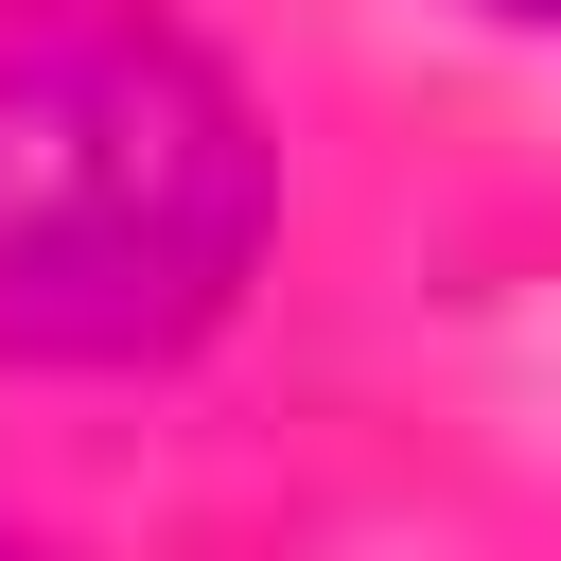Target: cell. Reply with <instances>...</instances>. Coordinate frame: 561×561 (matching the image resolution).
I'll list each match as a JSON object with an SVG mask.
<instances>
[{
  "label": "cell",
  "mask_w": 561,
  "mask_h": 561,
  "mask_svg": "<svg viewBox=\"0 0 561 561\" xmlns=\"http://www.w3.org/2000/svg\"><path fill=\"white\" fill-rule=\"evenodd\" d=\"M0 561H18V526H0Z\"/></svg>",
  "instance_id": "obj_3"
},
{
  "label": "cell",
  "mask_w": 561,
  "mask_h": 561,
  "mask_svg": "<svg viewBox=\"0 0 561 561\" xmlns=\"http://www.w3.org/2000/svg\"><path fill=\"white\" fill-rule=\"evenodd\" d=\"M263 263V105L140 0H0V351L158 368Z\"/></svg>",
  "instance_id": "obj_1"
},
{
  "label": "cell",
  "mask_w": 561,
  "mask_h": 561,
  "mask_svg": "<svg viewBox=\"0 0 561 561\" xmlns=\"http://www.w3.org/2000/svg\"><path fill=\"white\" fill-rule=\"evenodd\" d=\"M491 18H508V35H561V0H491Z\"/></svg>",
  "instance_id": "obj_2"
}]
</instances>
